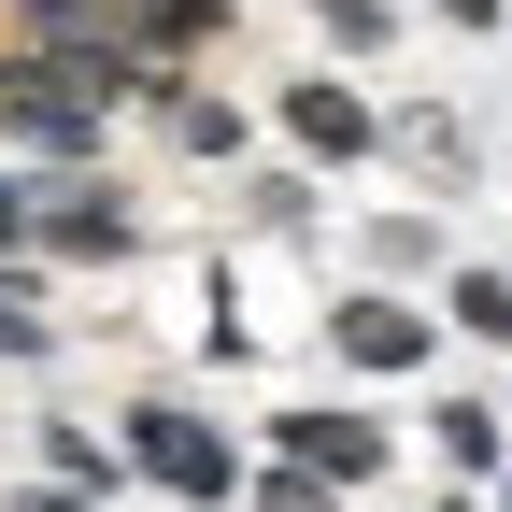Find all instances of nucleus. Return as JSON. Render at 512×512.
<instances>
[{
	"label": "nucleus",
	"mask_w": 512,
	"mask_h": 512,
	"mask_svg": "<svg viewBox=\"0 0 512 512\" xmlns=\"http://www.w3.org/2000/svg\"><path fill=\"white\" fill-rule=\"evenodd\" d=\"M484 498H498V512H512V470H498V484H484Z\"/></svg>",
	"instance_id": "21"
},
{
	"label": "nucleus",
	"mask_w": 512,
	"mask_h": 512,
	"mask_svg": "<svg viewBox=\"0 0 512 512\" xmlns=\"http://www.w3.org/2000/svg\"><path fill=\"white\" fill-rule=\"evenodd\" d=\"M441 512H498V498H484V484H456V498H441Z\"/></svg>",
	"instance_id": "20"
},
{
	"label": "nucleus",
	"mask_w": 512,
	"mask_h": 512,
	"mask_svg": "<svg viewBox=\"0 0 512 512\" xmlns=\"http://www.w3.org/2000/svg\"><path fill=\"white\" fill-rule=\"evenodd\" d=\"M441 313H456L484 356H512V271H456V285H441Z\"/></svg>",
	"instance_id": "11"
},
{
	"label": "nucleus",
	"mask_w": 512,
	"mask_h": 512,
	"mask_svg": "<svg viewBox=\"0 0 512 512\" xmlns=\"http://www.w3.org/2000/svg\"><path fill=\"white\" fill-rule=\"evenodd\" d=\"M256 456H299L313 484L370 498L384 470H399V441H384V413H356V399H299V413H271V427H256Z\"/></svg>",
	"instance_id": "5"
},
{
	"label": "nucleus",
	"mask_w": 512,
	"mask_h": 512,
	"mask_svg": "<svg viewBox=\"0 0 512 512\" xmlns=\"http://www.w3.org/2000/svg\"><path fill=\"white\" fill-rule=\"evenodd\" d=\"M242 512H356V498H342V484H313L299 456H256V470H242Z\"/></svg>",
	"instance_id": "12"
},
{
	"label": "nucleus",
	"mask_w": 512,
	"mask_h": 512,
	"mask_svg": "<svg viewBox=\"0 0 512 512\" xmlns=\"http://www.w3.org/2000/svg\"><path fill=\"white\" fill-rule=\"evenodd\" d=\"M370 271H441V214H370Z\"/></svg>",
	"instance_id": "15"
},
{
	"label": "nucleus",
	"mask_w": 512,
	"mask_h": 512,
	"mask_svg": "<svg viewBox=\"0 0 512 512\" xmlns=\"http://www.w3.org/2000/svg\"><path fill=\"white\" fill-rule=\"evenodd\" d=\"M29 470H57V484H72V498H128V456H114V441L100 427H72V413H43V441H29Z\"/></svg>",
	"instance_id": "9"
},
{
	"label": "nucleus",
	"mask_w": 512,
	"mask_h": 512,
	"mask_svg": "<svg viewBox=\"0 0 512 512\" xmlns=\"http://www.w3.org/2000/svg\"><path fill=\"white\" fill-rule=\"evenodd\" d=\"M0 512H100V498H72V484H57V470H29L15 498H0Z\"/></svg>",
	"instance_id": "17"
},
{
	"label": "nucleus",
	"mask_w": 512,
	"mask_h": 512,
	"mask_svg": "<svg viewBox=\"0 0 512 512\" xmlns=\"http://www.w3.org/2000/svg\"><path fill=\"white\" fill-rule=\"evenodd\" d=\"M0 256H29V171H0Z\"/></svg>",
	"instance_id": "18"
},
{
	"label": "nucleus",
	"mask_w": 512,
	"mask_h": 512,
	"mask_svg": "<svg viewBox=\"0 0 512 512\" xmlns=\"http://www.w3.org/2000/svg\"><path fill=\"white\" fill-rule=\"evenodd\" d=\"M328 356L399 384V370H427V356H441V313H413L399 285H342V299H328Z\"/></svg>",
	"instance_id": "7"
},
{
	"label": "nucleus",
	"mask_w": 512,
	"mask_h": 512,
	"mask_svg": "<svg viewBox=\"0 0 512 512\" xmlns=\"http://www.w3.org/2000/svg\"><path fill=\"white\" fill-rule=\"evenodd\" d=\"M143 512H171V498H143Z\"/></svg>",
	"instance_id": "22"
},
{
	"label": "nucleus",
	"mask_w": 512,
	"mask_h": 512,
	"mask_svg": "<svg viewBox=\"0 0 512 512\" xmlns=\"http://www.w3.org/2000/svg\"><path fill=\"white\" fill-rule=\"evenodd\" d=\"M427 441H441V470H456V484H498V470H512V413H498V399H441Z\"/></svg>",
	"instance_id": "10"
},
{
	"label": "nucleus",
	"mask_w": 512,
	"mask_h": 512,
	"mask_svg": "<svg viewBox=\"0 0 512 512\" xmlns=\"http://www.w3.org/2000/svg\"><path fill=\"white\" fill-rule=\"evenodd\" d=\"M299 15L328 29L342 57H384V43H399V15H413V0H299Z\"/></svg>",
	"instance_id": "13"
},
{
	"label": "nucleus",
	"mask_w": 512,
	"mask_h": 512,
	"mask_svg": "<svg viewBox=\"0 0 512 512\" xmlns=\"http://www.w3.org/2000/svg\"><path fill=\"white\" fill-rule=\"evenodd\" d=\"M242 200H256V228H313V171H256Z\"/></svg>",
	"instance_id": "16"
},
{
	"label": "nucleus",
	"mask_w": 512,
	"mask_h": 512,
	"mask_svg": "<svg viewBox=\"0 0 512 512\" xmlns=\"http://www.w3.org/2000/svg\"><path fill=\"white\" fill-rule=\"evenodd\" d=\"M29 256H57V271H128L143 256V200L114 171H57V185H29Z\"/></svg>",
	"instance_id": "4"
},
{
	"label": "nucleus",
	"mask_w": 512,
	"mask_h": 512,
	"mask_svg": "<svg viewBox=\"0 0 512 512\" xmlns=\"http://www.w3.org/2000/svg\"><path fill=\"white\" fill-rule=\"evenodd\" d=\"M100 143H114V86L57 72V57H29V43H0V171L57 185V171H100Z\"/></svg>",
	"instance_id": "3"
},
{
	"label": "nucleus",
	"mask_w": 512,
	"mask_h": 512,
	"mask_svg": "<svg viewBox=\"0 0 512 512\" xmlns=\"http://www.w3.org/2000/svg\"><path fill=\"white\" fill-rule=\"evenodd\" d=\"M384 157H427V171H470V128H456V114H384Z\"/></svg>",
	"instance_id": "14"
},
{
	"label": "nucleus",
	"mask_w": 512,
	"mask_h": 512,
	"mask_svg": "<svg viewBox=\"0 0 512 512\" xmlns=\"http://www.w3.org/2000/svg\"><path fill=\"white\" fill-rule=\"evenodd\" d=\"M143 114H157V143H171V157H200V171H228V157L256 143V114H242L228 86H200V72H157Z\"/></svg>",
	"instance_id": "8"
},
{
	"label": "nucleus",
	"mask_w": 512,
	"mask_h": 512,
	"mask_svg": "<svg viewBox=\"0 0 512 512\" xmlns=\"http://www.w3.org/2000/svg\"><path fill=\"white\" fill-rule=\"evenodd\" d=\"M498 271H512V256H498Z\"/></svg>",
	"instance_id": "23"
},
{
	"label": "nucleus",
	"mask_w": 512,
	"mask_h": 512,
	"mask_svg": "<svg viewBox=\"0 0 512 512\" xmlns=\"http://www.w3.org/2000/svg\"><path fill=\"white\" fill-rule=\"evenodd\" d=\"M427 15H441V29H498L512 0H427Z\"/></svg>",
	"instance_id": "19"
},
{
	"label": "nucleus",
	"mask_w": 512,
	"mask_h": 512,
	"mask_svg": "<svg viewBox=\"0 0 512 512\" xmlns=\"http://www.w3.org/2000/svg\"><path fill=\"white\" fill-rule=\"evenodd\" d=\"M0 29L29 57H57V72L114 86V114H128L157 72H200L228 43V0H0Z\"/></svg>",
	"instance_id": "1"
},
{
	"label": "nucleus",
	"mask_w": 512,
	"mask_h": 512,
	"mask_svg": "<svg viewBox=\"0 0 512 512\" xmlns=\"http://www.w3.org/2000/svg\"><path fill=\"white\" fill-rule=\"evenodd\" d=\"M114 456H128V498H171V512H242V427L171 399V384H143V399L114 413Z\"/></svg>",
	"instance_id": "2"
},
{
	"label": "nucleus",
	"mask_w": 512,
	"mask_h": 512,
	"mask_svg": "<svg viewBox=\"0 0 512 512\" xmlns=\"http://www.w3.org/2000/svg\"><path fill=\"white\" fill-rule=\"evenodd\" d=\"M271 128H285L299 171H370V157H384V100H356L342 72H299V86L271 100Z\"/></svg>",
	"instance_id": "6"
}]
</instances>
